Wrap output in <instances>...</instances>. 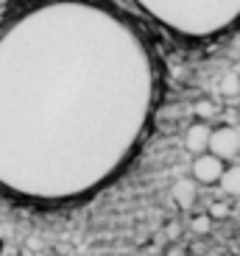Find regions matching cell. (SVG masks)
Segmentation results:
<instances>
[{"instance_id": "cell-1", "label": "cell", "mask_w": 240, "mask_h": 256, "mask_svg": "<svg viewBox=\"0 0 240 256\" xmlns=\"http://www.w3.org/2000/svg\"><path fill=\"white\" fill-rule=\"evenodd\" d=\"M143 31L98 0H45L0 28V190L67 204L131 162L156 109Z\"/></svg>"}, {"instance_id": "cell-2", "label": "cell", "mask_w": 240, "mask_h": 256, "mask_svg": "<svg viewBox=\"0 0 240 256\" xmlns=\"http://www.w3.org/2000/svg\"><path fill=\"white\" fill-rule=\"evenodd\" d=\"M182 39H212L240 22V0H131Z\"/></svg>"}, {"instance_id": "cell-3", "label": "cell", "mask_w": 240, "mask_h": 256, "mask_svg": "<svg viewBox=\"0 0 240 256\" xmlns=\"http://www.w3.org/2000/svg\"><path fill=\"white\" fill-rule=\"evenodd\" d=\"M207 150L212 156H218L221 162L237 159V154H240V131H237V128H232V126L212 128V131H209Z\"/></svg>"}, {"instance_id": "cell-4", "label": "cell", "mask_w": 240, "mask_h": 256, "mask_svg": "<svg viewBox=\"0 0 240 256\" xmlns=\"http://www.w3.org/2000/svg\"><path fill=\"white\" fill-rule=\"evenodd\" d=\"M223 167H226V162H221L218 156L209 154V150L195 154V159H193V181L195 184H218Z\"/></svg>"}, {"instance_id": "cell-5", "label": "cell", "mask_w": 240, "mask_h": 256, "mask_svg": "<svg viewBox=\"0 0 240 256\" xmlns=\"http://www.w3.org/2000/svg\"><path fill=\"white\" fill-rule=\"evenodd\" d=\"M195 198H198V186H195V181L179 178L173 186H170V200H173L176 206H182V209H190V206L195 204Z\"/></svg>"}, {"instance_id": "cell-6", "label": "cell", "mask_w": 240, "mask_h": 256, "mask_svg": "<svg viewBox=\"0 0 240 256\" xmlns=\"http://www.w3.org/2000/svg\"><path fill=\"white\" fill-rule=\"evenodd\" d=\"M209 131L212 128L207 122H193L187 128V134H184V148H187L190 154H204L207 150V142H209Z\"/></svg>"}, {"instance_id": "cell-7", "label": "cell", "mask_w": 240, "mask_h": 256, "mask_svg": "<svg viewBox=\"0 0 240 256\" xmlns=\"http://www.w3.org/2000/svg\"><path fill=\"white\" fill-rule=\"evenodd\" d=\"M221 190L232 198H240V164H232V167H223L221 178H218Z\"/></svg>"}, {"instance_id": "cell-8", "label": "cell", "mask_w": 240, "mask_h": 256, "mask_svg": "<svg viewBox=\"0 0 240 256\" xmlns=\"http://www.w3.org/2000/svg\"><path fill=\"white\" fill-rule=\"evenodd\" d=\"M221 95L223 98H240V72H226L221 78Z\"/></svg>"}, {"instance_id": "cell-9", "label": "cell", "mask_w": 240, "mask_h": 256, "mask_svg": "<svg viewBox=\"0 0 240 256\" xmlns=\"http://www.w3.org/2000/svg\"><path fill=\"white\" fill-rule=\"evenodd\" d=\"M207 226H209V214L193 220V231H198V234H204V231H207Z\"/></svg>"}, {"instance_id": "cell-10", "label": "cell", "mask_w": 240, "mask_h": 256, "mask_svg": "<svg viewBox=\"0 0 240 256\" xmlns=\"http://www.w3.org/2000/svg\"><path fill=\"white\" fill-rule=\"evenodd\" d=\"M207 214H209V218H226L229 212L223 209V204H212V206H209V212H207Z\"/></svg>"}, {"instance_id": "cell-11", "label": "cell", "mask_w": 240, "mask_h": 256, "mask_svg": "<svg viewBox=\"0 0 240 256\" xmlns=\"http://www.w3.org/2000/svg\"><path fill=\"white\" fill-rule=\"evenodd\" d=\"M198 112H201V114H207V112L212 114V106H207V103H201V106H198Z\"/></svg>"}, {"instance_id": "cell-12", "label": "cell", "mask_w": 240, "mask_h": 256, "mask_svg": "<svg viewBox=\"0 0 240 256\" xmlns=\"http://www.w3.org/2000/svg\"><path fill=\"white\" fill-rule=\"evenodd\" d=\"M0 256H9V254H0Z\"/></svg>"}]
</instances>
